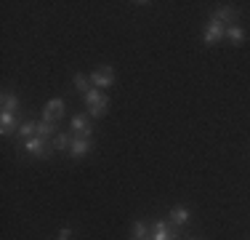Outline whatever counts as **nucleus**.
Here are the masks:
<instances>
[{"mask_svg":"<svg viewBox=\"0 0 250 240\" xmlns=\"http://www.w3.org/2000/svg\"><path fill=\"white\" fill-rule=\"evenodd\" d=\"M83 101H85V110L91 118H104L109 112V96L101 91V88H91V91L83 96Z\"/></svg>","mask_w":250,"mask_h":240,"instance_id":"obj_1","label":"nucleus"},{"mask_svg":"<svg viewBox=\"0 0 250 240\" xmlns=\"http://www.w3.org/2000/svg\"><path fill=\"white\" fill-rule=\"evenodd\" d=\"M88 77H91V86H93V88H101V91L112 88V86H115V80H117V77H115V70H112L109 64H101V67H96Z\"/></svg>","mask_w":250,"mask_h":240,"instance_id":"obj_2","label":"nucleus"},{"mask_svg":"<svg viewBox=\"0 0 250 240\" xmlns=\"http://www.w3.org/2000/svg\"><path fill=\"white\" fill-rule=\"evenodd\" d=\"M224 38H226V24H221L216 16H210L205 24V35H202L205 46H216V43H221Z\"/></svg>","mask_w":250,"mask_h":240,"instance_id":"obj_3","label":"nucleus"},{"mask_svg":"<svg viewBox=\"0 0 250 240\" xmlns=\"http://www.w3.org/2000/svg\"><path fill=\"white\" fill-rule=\"evenodd\" d=\"M21 147H24V152L35 155V158H40V160L51 158V152H53V144H51L48 139H43V136H35V139L24 142Z\"/></svg>","mask_w":250,"mask_h":240,"instance_id":"obj_4","label":"nucleus"},{"mask_svg":"<svg viewBox=\"0 0 250 240\" xmlns=\"http://www.w3.org/2000/svg\"><path fill=\"white\" fill-rule=\"evenodd\" d=\"M152 240H178V227L170 224V221H154Z\"/></svg>","mask_w":250,"mask_h":240,"instance_id":"obj_5","label":"nucleus"},{"mask_svg":"<svg viewBox=\"0 0 250 240\" xmlns=\"http://www.w3.org/2000/svg\"><path fill=\"white\" fill-rule=\"evenodd\" d=\"M69 134H72V136H83V139H91V134H93L91 118H88V115H75L72 123H69Z\"/></svg>","mask_w":250,"mask_h":240,"instance_id":"obj_6","label":"nucleus"},{"mask_svg":"<svg viewBox=\"0 0 250 240\" xmlns=\"http://www.w3.org/2000/svg\"><path fill=\"white\" fill-rule=\"evenodd\" d=\"M62 118H64V101L62 99H51L48 104H45V110H43V120L56 125Z\"/></svg>","mask_w":250,"mask_h":240,"instance_id":"obj_7","label":"nucleus"},{"mask_svg":"<svg viewBox=\"0 0 250 240\" xmlns=\"http://www.w3.org/2000/svg\"><path fill=\"white\" fill-rule=\"evenodd\" d=\"M91 149H93V139H83V136H75V139H72V147H69V155H72L75 160H80V158H85Z\"/></svg>","mask_w":250,"mask_h":240,"instance_id":"obj_8","label":"nucleus"},{"mask_svg":"<svg viewBox=\"0 0 250 240\" xmlns=\"http://www.w3.org/2000/svg\"><path fill=\"white\" fill-rule=\"evenodd\" d=\"M213 16L221 24H226V27H234L237 24V8H231V5H218V8L213 11Z\"/></svg>","mask_w":250,"mask_h":240,"instance_id":"obj_9","label":"nucleus"},{"mask_svg":"<svg viewBox=\"0 0 250 240\" xmlns=\"http://www.w3.org/2000/svg\"><path fill=\"white\" fill-rule=\"evenodd\" d=\"M0 115H19V96L5 91L0 99Z\"/></svg>","mask_w":250,"mask_h":240,"instance_id":"obj_10","label":"nucleus"},{"mask_svg":"<svg viewBox=\"0 0 250 240\" xmlns=\"http://www.w3.org/2000/svg\"><path fill=\"white\" fill-rule=\"evenodd\" d=\"M189 219H192V211H189V208H184V206H176L173 211L168 214V221H170V224H176V227L189 224Z\"/></svg>","mask_w":250,"mask_h":240,"instance_id":"obj_11","label":"nucleus"},{"mask_svg":"<svg viewBox=\"0 0 250 240\" xmlns=\"http://www.w3.org/2000/svg\"><path fill=\"white\" fill-rule=\"evenodd\" d=\"M35 136H38V123H35V120H27V123H21L19 131H16V139H19L21 144L29 142V139H35Z\"/></svg>","mask_w":250,"mask_h":240,"instance_id":"obj_12","label":"nucleus"},{"mask_svg":"<svg viewBox=\"0 0 250 240\" xmlns=\"http://www.w3.org/2000/svg\"><path fill=\"white\" fill-rule=\"evenodd\" d=\"M130 235H133V240H152V227L144 224V221H133Z\"/></svg>","mask_w":250,"mask_h":240,"instance_id":"obj_13","label":"nucleus"},{"mask_svg":"<svg viewBox=\"0 0 250 240\" xmlns=\"http://www.w3.org/2000/svg\"><path fill=\"white\" fill-rule=\"evenodd\" d=\"M72 134H62L59 131L56 136H53V149H59V152H69V147H72Z\"/></svg>","mask_w":250,"mask_h":240,"instance_id":"obj_14","label":"nucleus"},{"mask_svg":"<svg viewBox=\"0 0 250 240\" xmlns=\"http://www.w3.org/2000/svg\"><path fill=\"white\" fill-rule=\"evenodd\" d=\"M14 131H19L16 128V115H0V134L11 136Z\"/></svg>","mask_w":250,"mask_h":240,"instance_id":"obj_15","label":"nucleus"},{"mask_svg":"<svg viewBox=\"0 0 250 240\" xmlns=\"http://www.w3.org/2000/svg\"><path fill=\"white\" fill-rule=\"evenodd\" d=\"M56 134H59V128L53 123H45V120H40V123H38V136H43V139L51 142Z\"/></svg>","mask_w":250,"mask_h":240,"instance_id":"obj_16","label":"nucleus"},{"mask_svg":"<svg viewBox=\"0 0 250 240\" xmlns=\"http://www.w3.org/2000/svg\"><path fill=\"white\" fill-rule=\"evenodd\" d=\"M226 38H229L234 46H242V40H245V29L237 27V24L234 27H226Z\"/></svg>","mask_w":250,"mask_h":240,"instance_id":"obj_17","label":"nucleus"},{"mask_svg":"<svg viewBox=\"0 0 250 240\" xmlns=\"http://www.w3.org/2000/svg\"><path fill=\"white\" fill-rule=\"evenodd\" d=\"M75 88H77V91H80L83 96H85L88 91H91V77H85V75H75Z\"/></svg>","mask_w":250,"mask_h":240,"instance_id":"obj_18","label":"nucleus"},{"mask_svg":"<svg viewBox=\"0 0 250 240\" xmlns=\"http://www.w3.org/2000/svg\"><path fill=\"white\" fill-rule=\"evenodd\" d=\"M72 238V230H69V227H62V230L56 232V240H69Z\"/></svg>","mask_w":250,"mask_h":240,"instance_id":"obj_19","label":"nucleus"},{"mask_svg":"<svg viewBox=\"0 0 250 240\" xmlns=\"http://www.w3.org/2000/svg\"><path fill=\"white\" fill-rule=\"evenodd\" d=\"M189 240H197V238H189Z\"/></svg>","mask_w":250,"mask_h":240,"instance_id":"obj_20","label":"nucleus"}]
</instances>
